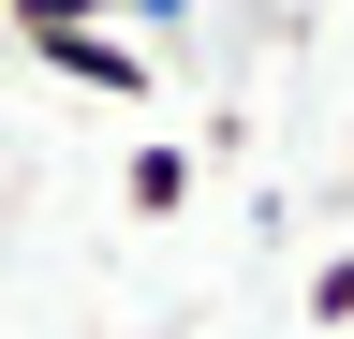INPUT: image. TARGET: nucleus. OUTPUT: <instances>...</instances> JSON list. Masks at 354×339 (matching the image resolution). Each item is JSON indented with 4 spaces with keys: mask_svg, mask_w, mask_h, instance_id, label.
<instances>
[{
    "mask_svg": "<svg viewBox=\"0 0 354 339\" xmlns=\"http://www.w3.org/2000/svg\"><path fill=\"white\" fill-rule=\"evenodd\" d=\"M30 59L59 74V89H88V104H148V89H162V74H148V45H118V30H44Z\"/></svg>",
    "mask_w": 354,
    "mask_h": 339,
    "instance_id": "1",
    "label": "nucleus"
},
{
    "mask_svg": "<svg viewBox=\"0 0 354 339\" xmlns=\"http://www.w3.org/2000/svg\"><path fill=\"white\" fill-rule=\"evenodd\" d=\"M118 206L133 222H177V206H192V148H133L118 162Z\"/></svg>",
    "mask_w": 354,
    "mask_h": 339,
    "instance_id": "2",
    "label": "nucleus"
},
{
    "mask_svg": "<svg viewBox=\"0 0 354 339\" xmlns=\"http://www.w3.org/2000/svg\"><path fill=\"white\" fill-rule=\"evenodd\" d=\"M310 325H339V339H354V251H325V266H310Z\"/></svg>",
    "mask_w": 354,
    "mask_h": 339,
    "instance_id": "3",
    "label": "nucleus"
},
{
    "mask_svg": "<svg viewBox=\"0 0 354 339\" xmlns=\"http://www.w3.org/2000/svg\"><path fill=\"white\" fill-rule=\"evenodd\" d=\"M0 15H15L30 45H44V30H104V0H0Z\"/></svg>",
    "mask_w": 354,
    "mask_h": 339,
    "instance_id": "4",
    "label": "nucleus"
}]
</instances>
